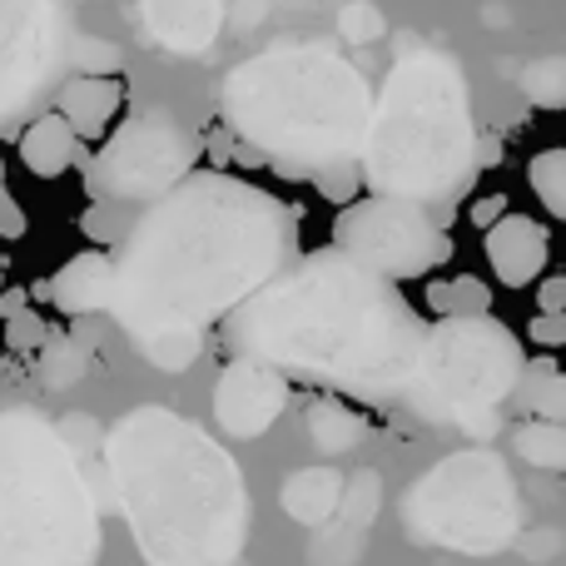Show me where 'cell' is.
I'll use <instances>...</instances> for the list:
<instances>
[{
    "label": "cell",
    "mask_w": 566,
    "mask_h": 566,
    "mask_svg": "<svg viewBox=\"0 0 566 566\" xmlns=\"http://www.w3.org/2000/svg\"><path fill=\"white\" fill-rule=\"evenodd\" d=\"M363 557V532H353V527H318V537H313V547H308V566H353Z\"/></svg>",
    "instance_id": "26"
},
{
    "label": "cell",
    "mask_w": 566,
    "mask_h": 566,
    "mask_svg": "<svg viewBox=\"0 0 566 566\" xmlns=\"http://www.w3.org/2000/svg\"><path fill=\"white\" fill-rule=\"evenodd\" d=\"M428 308L438 318H482V313H492V289L478 274L438 279L428 283Z\"/></svg>",
    "instance_id": "20"
},
{
    "label": "cell",
    "mask_w": 566,
    "mask_h": 566,
    "mask_svg": "<svg viewBox=\"0 0 566 566\" xmlns=\"http://www.w3.org/2000/svg\"><path fill=\"white\" fill-rule=\"evenodd\" d=\"M15 155L35 179H60V175H70L75 165H85L90 145L70 129V119L60 115V109H45V115H35L25 129H20Z\"/></svg>",
    "instance_id": "16"
},
{
    "label": "cell",
    "mask_w": 566,
    "mask_h": 566,
    "mask_svg": "<svg viewBox=\"0 0 566 566\" xmlns=\"http://www.w3.org/2000/svg\"><path fill=\"white\" fill-rule=\"evenodd\" d=\"M50 303L60 313H109L115 308V254H99V249H85V254L65 259V264L50 274Z\"/></svg>",
    "instance_id": "15"
},
{
    "label": "cell",
    "mask_w": 566,
    "mask_h": 566,
    "mask_svg": "<svg viewBox=\"0 0 566 566\" xmlns=\"http://www.w3.org/2000/svg\"><path fill=\"white\" fill-rule=\"evenodd\" d=\"M497 159H502V145H497V139H482V169L497 165Z\"/></svg>",
    "instance_id": "33"
},
{
    "label": "cell",
    "mask_w": 566,
    "mask_h": 566,
    "mask_svg": "<svg viewBox=\"0 0 566 566\" xmlns=\"http://www.w3.org/2000/svg\"><path fill=\"white\" fill-rule=\"evenodd\" d=\"M527 338L542 348H566V313H537L527 323Z\"/></svg>",
    "instance_id": "29"
},
{
    "label": "cell",
    "mask_w": 566,
    "mask_h": 566,
    "mask_svg": "<svg viewBox=\"0 0 566 566\" xmlns=\"http://www.w3.org/2000/svg\"><path fill=\"white\" fill-rule=\"evenodd\" d=\"M402 527L422 547L488 557L517 542L522 497L507 462L488 448H468L422 472L402 497Z\"/></svg>",
    "instance_id": "8"
},
{
    "label": "cell",
    "mask_w": 566,
    "mask_h": 566,
    "mask_svg": "<svg viewBox=\"0 0 566 566\" xmlns=\"http://www.w3.org/2000/svg\"><path fill=\"white\" fill-rule=\"evenodd\" d=\"M99 458L145 566H239L249 488L199 422L135 408L105 432Z\"/></svg>",
    "instance_id": "3"
},
{
    "label": "cell",
    "mask_w": 566,
    "mask_h": 566,
    "mask_svg": "<svg viewBox=\"0 0 566 566\" xmlns=\"http://www.w3.org/2000/svg\"><path fill=\"white\" fill-rule=\"evenodd\" d=\"M65 40L55 0H0V125L55 85Z\"/></svg>",
    "instance_id": "11"
},
{
    "label": "cell",
    "mask_w": 566,
    "mask_h": 566,
    "mask_svg": "<svg viewBox=\"0 0 566 566\" xmlns=\"http://www.w3.org/2000/svg\"><path fill=\"white\" fill-rule=\"evenodd\" d=\"M0 189H6V159H0Z\"/></svg>",
    "instance_id": "34"
},
{
    "label": "cell",
    "mask_w": 566,
    "mask_h": 566,
    "mask_svg": "<svg viewBox=\"0 0 566 566\" xmlns=\"http://www.w3.org/2000/svg\"><path fill=\"white\" fill-rule=\"evenodd\" d=\"M90 368V343L85 338H55L45 343V353H40V378H45V388H70V382H80Z\"/></svg>",
    "instance_id": "23"
},
{
    "label": "cell",
    "mask_w": 566,
    "mask_h": 566,
    "mask_svg": "<svg viewBox=\"0 0 566 566\" xmlns=\"http://www.w3.org/2000/svg\"><path fill=\"white\" fill-rule=\"evenodd\" d=\"M378 507H382V478H378L373 468L353 472V478H348V492H343L338 522H343V527H353V532H368L373 517H378Z\"/></svg>",
    "instance_id": "24"
},
{
    "label": "cell",
    "mask_w": 566,
    "mask_h": 566,
    "mask_svg": "<svg viewBox=\"0 0 566 566\" xmlns=\"http://www.w3.org/2000/svg\"><path fill=\"white\" fill-rule=\"evenodd\" d=\"M298 259V214L279 195L195 169L135 214L115 244V323L135 348L234 318Z\"/></svg>",
    "instance_id": "1"
},
{
    "label": "cell",
    "mask_w": 566,
    "mask_h": 566,
    "mask_svg": "<svg viewBox=\"0 0 566 566\" xmlns=\"http://www.w3.org/2000/svg\"><path fill=\"white\" fill-rule=\"evenodd\" d=\"M234 358L279 368L348 398H402L418 378L428 323L392 279L363 269L338 244L298 254L224 318Z\"/></svg>",
    "instance_id": "2"
},
{
    "label": "cell",
    "mask_w": 566,
    "mask_h": 566,
    "mask_svg": "<svg viewBox=\"0 0 566 566\" xmlns=\"http://www.w3.org/2000/svg\"><path fill=\"white\" fill-rule=\"evenodd\" d=\"M537 313H566V274H547L537 283Z\"/></svg>",
    "instance_id": "32"
},
{
    "label": "cell",
    "mask_w": 566,
    "mask_h": 566,
    "mask_svg": "<svg viewBox=\"0 0 566 566\" xmlns=\"http://www.w3.org/2000/svg\"><path fill=\"white\" fill-rule=\"evenodd\" d=\"M482 169V135L462 65L438 45L408 50L388 70L373 105L363 175L373 195L428 205L452 224L458 199Z\"/></svg>",
    "instance_id": "5"
},
{
    "label": "cell",
    "mask_w": 566,
    "mask_h": 566,
    "mask_svg": "<svg viewBox=\"0 0 566 566\" xmlns=\"http://www.w3.org/2000/svg\"><path fill=\"white\" fill-rule=\"evenodd\" d=\"M313 189H318L328 205H338V209H348V205H358V189L368 185V175H363V159H348V165H328V169H318V175L308 179Z\"/></svg>",
    "instance_id": "27"
},
{
    "label": "cell",
    "mask_w": 566,
    "mask_h": 566,
    "mask_svg": "<svg viewBox=\"0 0 566 566\" xmlns=\"http://www.w3.org/2000/svg\"><path fill=\"white\" fill-rule=\"evenodd\" d=\"M0 239H6V244L25 239V209L15 205V195H10V189H0Z\"/></svg>",
    "instance_id": "30"
},
{
    "label": "cell",
    "mask_w": 566,
    "mask_h": 566,
    "mask_svg": "<svg viewBox=\"0 0 566 566\" xmlns=\"http://www.w3.org/2000/svg\"><path fill=\"white\" fill-rule=\"evenodd\" d=\"M507 214H512V209H507V195H482L478 205L468 209V219L482 229V234H488V229L497 224V219H507Z\"/></svg>",
    "instance_id": "31"
},
{
    "label": "cell",
    "mask_w": 566,
    "mask_h": 566,
    "mask_svg": "<svg viewBox=\"0 0 566 566\" xmlns=\"http://www.w3.org/2000/svg\"><path fill=\"white\" fill-rule=\"evenodd\" d=\"M205 135L189 129L169 105H145L119 119V129L85 159V189L115 205H155L195 175Z\"/></svg>",
    "instance_id": "9"
},
{
    "label": "cell",
    "mask_w": 566,
    "mask_h": 566,
    "mask_svg": "<svg viewBox=\"0 0 566 566\" xmlns=\"http://www.w3.org/2000/svg\"><path fill=\"white\" fill-rule=\"evenodd\" d=\"M99 517L75 438L30 408L0 412V566H95Z\"/></svg>",
    "instance_id": "6"
},
{
    "label": "cell",
    "mask_w": 566,
    "mask_h": 566,
    "mask_svg": "<svg viewBox=\"0 0 566 566\" xmlns=\"http://www.w3.org/2000/svg\"><path fill=\"white\" fill-rule=\"evenodd\" d=\"M343 492H348V478H343L338 468H303V472H293V478L283 482L279 502H283V512H289L298 527L318 532L343 512Z\"/></svg>",
    "instance_id": "17"
},
{
    "label": "cell",
    "mask_w": 566,
    "mask_h": 566,
    "mask_svg": "<svg viewBox=\"0 0 566 566\" xmlns=\"http://www.w3.org/2000/svg\"><path fill=\"white\" fill-rule=\"evenodd\" d=\"M452 224H442L428 205L412 199L368 195L358 205L338 209L333 219V244L348 259H358L373 274L402 283V279H428L452 259Z\"/></svg>",
    "instance_id": "10"
},
{
    "label": "cell",
    "mask_w": 566,
    "mask_h": 566,
    "mask_svg": "<svg viewBox=\"0 0 566 566\" xmlns=\"http://www.w3.org/2000/svg\"><path fill=\"white\" fill-rule=\"evenodd\" d=\"M517 85L537 109H566V55H547V60L522 65Z\"/></svg>",
    "instance_id": "22"
},
{
    "label": "cell",
    "mask_w": 566,
    "mask_h": 566,
    "mask_svg": "<svg viewBox=\"0 0 566 566\" xmlns=\"http://www.w3.org/2000/svg\"><path fill=\"white\" fill-rule=\"evenodd\" d=\"M283 408H289V378L279 368L254 363V358L224 363V373L214 382V422L229 438H239V442L264 438L283 418Z\"/></svg>",
    "instance_id": "12"
},
{
    "label": "cell",
    "mask_w": 566,
    "mask_h": 566,
    "mask_svg": "<svg viewBox=\"0 0 566 566\" xmlns=\"http://www.w3.org/2000/svg\"><path fill=\"white\" fill-rule=\"evenodd\" d=\"M303 432H308V442L318 452H348V448H358V442L368 438V422H363L348 402L323 398V402H313V408H308Z\"/></svg>",
    "instance_id": "18"
},
{
    "label": "cell",
    "mask_w": 566,
    "mask_h": 566,
    "mask_svg": "<svg viewBox=\"0 0 566 566\" xmlns=\"http://www.w3.org/2000/svg\"><path fill=\"white\" fill-rule=\"evenodd\" d=\"M6 343L15 353H30V348H45V323H40V313L20 308L6 318Z\"/></svg>",
    "instance_id": "28"
},
{
    "label": "cell",
    "mask_w": 566,
    "mask_h": 566,
    "mask_svg": "<svg viewBox=\"0 0 566 566\" xmlns=\"http://www.w3.org/2000/svg\"><path fill=\"white\" fill-rule=\"evenodd\" d=\"M522 373L527 353L502 318H438L402 402L428 422H458L472 438H492L502 422L497 412L517 398Z\"/></svg>",
    "instance_id": "7"
},
{
    "label": "cell",
    "mask_w": 566,
    "mask_h": 566,
    "mask_svg": "<svg viewBox=\"0 0 566 566\" xmlns=\"http://www.w3.org/2000/svg\"><path fill=\"white\" fill-rule=\"evenodd\" d=\"M527 185H532V195H537V205L566 224V145H552V149H542V155H532Z\"/></svg>",
    "instance_id": "21"
},
{
    "label": "cell",
    "mask_w": 566,
    "mask_h": 566,
    "mask_svg": "<svg viewBox=\"0 0 566 566\" xmlns=\"http://www.w3.org/2000/svg\"><path fill=\"white\" fill-rule=\"evenodd\" d=\"M512 452H517L527 468L542 472H566V422L552 418H522L512 428Z\"/></svg>",
    "instance_id": "19"
},
{
    "label": "cell",
    "mask_w": 566,
    "mask_h": 566,
    "mask_svg": "<svg viewBox=\"0 0 566 566\" xmlns=\"http://www.w3.org/2000/svg\"><path fill=\"white\" fill-rule=\"evenodd\" d=\"M199 353H205V338H199V333H169V338L145 343L139 358H145L149 368H159V373H185V368H195Z\"/></svg>",
    "instance_id": "25"
},
{
    "label": "cell",
    "mask_w": 566,
    "mask_h": 566,
    "mask_svg": "<svg viewBox=\"0 0 566 566\" xmlns=\"http://www.w3.org/2000/svg\"><path fill=\"white\" fill-rule=\"evenodd\" d=\"M373 85L328 45H274L234 65L219 85L224 129L259 149L283 179H313L328 165L363 159Z\"/></svg>",
    "instance_id": "4"
},
{
    "label": "cell",
    "mask_w": 566,
    "mask_h": 566,
    "mask_svg": "<svg viewBox=\"0 0 566 566\" xmlns=\"http://www.w3.org/2000/svg\"><path fill=\"white\" fill-rule=\"evenodd\" d=\"M55 109L85 145H105L125 119V80L119 75H70L55 90Z\"/></svg>",
    "instance_id": "14"
},
{
    "label": "cell",
    "mask_w": 566,
    "mask_h": 566,
    "mask_svg": "<svg viewBox=\"0 0 566 566\" xmlns=\"http://www.w3.org/2000/svg\"><path fill=\"white\" fill-rule=\"evenodd\" d=\"M482 254H488V269L497 274L502 289H532L547 279L552 234L532 214H507L482 234Z\"/></svg>",
    "instance_id": "13"
}]
</instances>
